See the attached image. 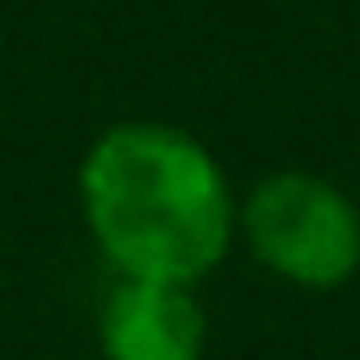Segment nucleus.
I'll use <instances>...</instances> for the list:
<instances>
[{
	"instance_id": "f257e3e1",
	"label": "nucleus",
	"mask_w": 360,
	"mask_h": 360,
	"mask_svg": "<svg viewBox=\"0 0 360 360\" xmlns=\"http://www.w3.org/2000/svg\"><path fill=\"white\" fill-rule=\"evenodd\" d=\"M236 202L219 158L158 118L107 124L79 158V208L118 276L202 281L236 242Z\"/></svg>"
},
{
	"instance_id": "f03ea898",
	"label": "nucleus",
	"mask_w": 360,
	"mask_h": 360,
	"mask_svg": "<svg viewBox=\"0 0 360 360\" xmlns=\"http://www.w3.org/2000/svg\"><path fill=\"white\" fill-rule=\"evenodd\" d=\"M236 236L270 276L304 292H332L360 270V208L343 186L309 169L253 180V191L236 202Z\"/></svg>"
},
{
	"instance_id": "7ed1b4c3",
	"label": "nucleus",
	"mask_w": 360,
	"mask_h": 360,
	"mask_svg": "<svg viewBox=\"0 0 360 360\" xmlns=\"http://www.w3.org/2000/svg\"><path fill=\"white\" fill-rule=\"evenodd\" d=\"M101 354L107 360H202L208 315L180 281L118 276L101 304Z\"/></svg>"
}]
</instances>
